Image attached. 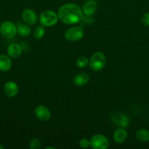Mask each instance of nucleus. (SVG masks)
Wrapping results in <instances>:
<instances>
[{
    "label": "nucleus",
    "mask_w": 149,
    "mask_h": 149,
    "mask_svg": "<svg viewBox=\"0 0 149 149\" xmlns=\"http://www.w3.org/2000/svg\"><path fill=\"white\" fill-rule=\"evenodd\" d=\"M58 19L62 23L68 25L75 24L83 20V13L80 6L74 3H67L59 8Z\"/></svg>",
    "instance_id": "obj_1"
},
{
    "label": "nucleus",
    "mask_w": 149,
    "mask_h": 149,
    "mask_svg": "<svg viewBox=\"0 0 149 149\" xmlns=\"http://www.w3.org/2000/svg\"><path fill=\"white\" fill-rule=\"evenodd\" d=\"M106 63V57L101 52H95L89 60V66L93 71H99L104 68Z\"/></svg>",
    "instance_id": "obj_2"
},
{
    "label": "nucleus",
    "mask_w": 149,
    "mask_h": 149,
    "mask_svg": "<svg viewBox=\"0 0 149 149\" xmlns=\"http://www.w3.org/2000/svg\"><path fill=\"white\" fill-rule=\"evenodd\" d=\"M58 16L53 10H45L39 15V22L45 27L53 26L58 23Z\"/></svg>",
    "instance_id": "obj_3"
},
{
    "label": "nucleus",
    "mask_w": 149,
    "mask_h": 149,
    "mask_svg": "<svg viewBox=\"0 0 149 149\" xmlns=\"http://www.w3.org/2000/svg\"><path fill=\"white\" fill-rule=\"evenodd\" d=\"M90 147L93 149H106L109 147V141L105 135L96 134L91 138Z\"/></svg>",
    "instance_id": "obj_4"
},
{
    "label": "nucleus",
    "mask_w": 149,
    "mask_h": 149,
    "mask_svg": "<svg viewBox=\"0 0 149 149\" xmlns=\"http://www.w3.org/2000/svg\"><path fill=\"white\" fill-rule=\"evenodd\" d=\"M84 36V31L81 27L76 26V27H72L67 29L65 32L66 39L70 42H77L83 39Z\"/></svg>",
    "instance_id": "obj_5"
},
{
    "label": "nucleus",
    "mask_w": 149,
    "mask_h": 149,
    "mask_svg": "<svg viewBox=\"0 0 149 149\" xmlns=\"http://www.w3.org/2000/svg\"><path fill=\"white\" fill-rule=\"evenodd\" d=\"M0 32L6 38L11 39L17 33V27L10 21H4L0 25Z\"/></svg>",
    "instance_id": "obj_6"
},
{
    "label": "nucleus",
    "mask_w": 149,
    "mask_h": 149,
    "mask_svg": "<svg viewBox=\"0 0 149 149\" xmlns=\"http://www.w3.org/2000/svg\"><path fill=\"white\" fill-rule=\"evenodd\" d=\"M112 121L120 127H127L129 125L128 116L121 112H115L111 116Z\"/></svg>",
    "instance_id": "obj_7"
},
{
    "label": "nucleus",
    "mask_w": 149,
    "mask_h": 149,
    "mask_svg": "<svg viewBox=\"0 0 149 149\" xmlns=\"http://www.w3.org/2000/svg\"><path fill=\"white\" fill-rule=\"evenodd\" d=\"M34 114L38 119L43 122H47L51 117V111L47 106H38L34 110Z\"/></svg>",
    "instance_id": "obj_8"
},
{
    "label": "nucleus",
    "mask_w": 149,
    "mask_h": 149,
    "mask_svg": "<svg viewBox=\"0 0 149 149\" xmlns=\"http://www.w3.org/2000/svg\"><path fill=\"white\" fill-rule=\"evenodd\" d=\"M22 18L23 21L28 25H34L37 21V15L31 9H25L22 13Z\"/></svg>",
    "instance_id": "obj_9"
},
{
    "label": "nucleus",
    "mask_w": 149,
    "mask_h": 149,
    "mask_svg": "<svg viewBox=\"0 0 149 149\" xmlns=\"http://www.w3.org/2000/svg\"><path fill=\"white\" fill-rule=\"evenodd\" d=\"M97 3L96 0H86L83 5V13L85 15L91 16L96 12Z\"/></svg>",
    "instance_id": "obj_10"
},
{
    "label": "nucleus",
    "mask_w": 149,
    "mask_h": 149,
    "mask_svg": "<svg viewBox=\"0 0 149 149\" xmlns=\"http://www.w3.org/2000/svg\"><path fill=\"white\" fill-rule=\"evenodd\" d=\"M4 92L7 97H13L18 93V86L14 81H7L4 86Z\"/></svg>",
    "instance_id": "obj_11"
},
{
    "label": "nucleus",
    "mask_w": 149,
    "mask_h": 149,
    "mask_svg": "<svg viewBox=\"0 0 149 149\" xmlns=\"http://www.w3.org/2000/svg\"><path fill=\"white\" fill-rule=\"evenodd\" d=\"M90 80V76L86 73H79L76 74L72 79L73 84L77 87H83Z\"/></svg>",
    "instance_id": "obj_12"
},
{
    "label": "nucleus",
    "mask_w": 149,
    "mask_h": 149,
    "mask_svg": "<svg viewBox=\"0 0 149 149\" xmlns=\"http://www.w3.org/2000/svg\"><path fill=\"white\" fill-rule=\"evenodd\" d=\"M7 55L11 58H18L22 53V48L20 45L12 43L7 47Z\"/></svg>",
    "instance_id": "obj_13"
},
{
    "label": "nucleus",
    "mask_w": 149,
    "mask_h": 149,
    "mask_svg": "<svg viewBox=\"0 0 149 149\" xmlns=\"http://www.w3.org/2000/svg\"><path fill=\"white\" fill-rule=\"evenodd\" d=\"M127 136L128 134L127 131L123 127H120L114 132L113 140L117 143L121 144L125 142L126 140L127 139Z\"/></svg>",
    "instance_id": "obj_14"
},
{
    "label": "nucleus",
    "mask_w": 149,
    "mask_h": 149,
    "mask_svg": "<svg viewBox=\"0 0 149 149\" xmlns=\"http://www.w3.org/2000/svg\"><path fill=\"white\" fill-rule=\"evenodd\" d=\"M12 68V61L10 58L6 55H0V71H8Z\"/></svg>",
    "instance_id": "obj_15"
},
{
    "label": "nucleus",
    "mask_w": 149,
    "mask_h": 149,
    "mask_svg": "<svg viewBox=\"0 0 149 149\" xmlns=\"http://www.w3.org/2000/svg\"><path fill=\"white\" fill-rule=\"evenodd\" d=\"M136 138L141 142H147L149 141V131L146 129H140L136 132Z\"/></svg>",
    "instance_id": "obj_16"
},
{
    "label": "nucleus",
    "mask_w": 149,
    "mask_h": 149,
    "mask_svg": "<svg viewBox=\"0 0 149 149\" xmlns=\"http://www.w3.org/2000/svg\"><path fill=\"white\" fill-rule=\"evenodd\" d=\"M17 31L20 36L26 37V36H29L31 34L32 29H31V28L28 25L20 24L17 27Z\"/></svg>",
    "instance_id": "obj_17"
},
{
    "label": "nucleus",
    "mask_w": 149,
    "mask_h": 149,
    "mask_svg": "<svg viewBox=\"0 0 149 149\" xmlns=\"http://www.w3.org/2000/svg\"><path fill=\"white\" fill-rule=\"evenodd\" d=\"M45 33V28L43 27L42 26H37L36 28L34 30V36L35 37V39H42V37L44 36Z\"/></svg>",
    "instance_id": "obj_18"
},
{
    "label": "nucleus",
    "mask_w": 149,
    "mask_h": 149,
    "mask_svg": "<svg viewBox=\"0 0 149 149\" xmlns=\"http://www.w3.org/2000/svg\"><path fill=\"white\" fill-rule=\"evenodd\" d=\"M89 63V61L84 56H80L76 61V64L80 68H85Z\"/></svg>",
    "instance_id": "obj_19"
},
{
    "label": "nucleus",
    "mask_w": 149,
    "mask_h": 149,
    "mask_svg": "<svg viewBox=\"0 0 149 149\" xmlns=\"http://www.w3.org/2000/svg\"><path fill=\"white\" fill-rule=\"evenodd\" d=\"M29 146L32 149H39L40 148V141L37 138H33L29 143Z\"/></svg>",
    "instance_id": "obj_20"
},
{
    "label": "nucleus",
    "mask_w": 149,
    "mask_h": 149,
    "mask_svg": "<svg viewBox=\"0 0 149 149\" xmlns=\"http://www.w3.org/2000/svg\"><path fill=\"white\" fill-rule=\"evenodd\" d=\"M79 145L83 148H88L90 147V141L86 138H83L79 141Z\"/></svg>",
    "instance_id": "obj_21"
},
{
    "label": "nucleus",
    "mask_w": 149,
    "mask_h": 149,
    "mask_svg": "<svg viewBox=\"0 0 149 149\" xmlns=\"http://www.w3.org/2000/svg\"><path fill=\"white\" fill-rule=\"evenodd\" d=\"M141 20L144 26L149 27V13H145L142 15Z\"/></svg>",
    "instance_id": "obj_22"
},
{
    "label": "nucleus",
    "mask_w": 149,
    "mask_h": 149,
    "mask_svg": "<svg viewBox=\"0 0 149 149\" xmlns=\"http://www.w3.org/2000/svg\"><path fill=\"white\" fill-rule=\"evenodd\" d=\"M45 148H46V149H55L54 147H46Z\"/></svg>",
    "instance_id": "obj_23"
},
{
    "label": "nucleus",
    "mask_w": 149,
    "mask_h": 149,
    "mask_svg": "<svg viewBox=\"0 0 149 149\" xmlns=\"http://www.w3.org/2000/svg\"><path fill=\"white\" fill-rule=\"evenodd\" d=\"M4 146H2L1 144H0V149H4Z\"/></svg>",
    "instance_id": "obj_24"
}]
</instances>
